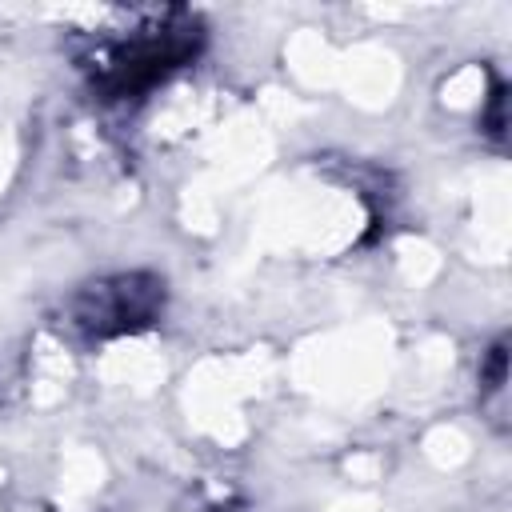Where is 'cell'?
<instances>
[{
    "label": "cell",
    "mask_w": 512,
    "mask_h": 512,
    "mask_svg": "<svg viewBox=\"0 0 512 512\" xmlns=\"http://www.w3.org/2000/svg\"><path fill=\"white\" fill-rule=\"evenodd\" d=\"M160 304H164V284L156 276L132 272V276L88 284L76 296L72 316L88 336H116V332L148 324L160 312Z\"/></svg>",
    "instance_id": "cell-1"
}]
</instances>
